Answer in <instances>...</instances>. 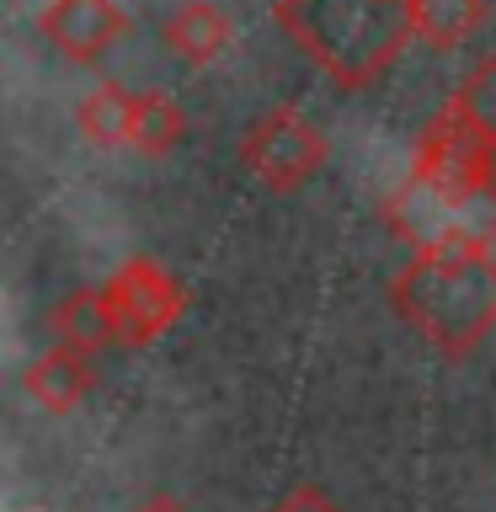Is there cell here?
Here are the masks:
<instances>
[{
	"mask_svg": "<svg viewBox=\"0 0 496 512\" xmlns=\"http://www.w3.org/2000/svg\"><path fill=\"white\" fill-rule=\"evenodd\" d=\"M326 155H331L326 134L299 107H272L240 134V166L267 192H294L304 182H315Z\"/></svg>",
	"mask_w": 496,
	"mask_h": 512,
	"instance_id": "3957f363",
	"label": "cell"
},
{
	"mask_svg": "<svg viewBox=\"0 0 496 512\" xmlns=\"http://www.w3.org/2000/svg\"><path fill=\"white\" fill-rule=\"evenodd\" d=\"M411 171H422V176H432V182H443L448 192L496 182V144L480 139L454 107H443L438 118L422 128V139H416Z\"/></svg>",
	"mask_w": 496,
	"mask_h": 512,
	"instance_id": "5b68a950",
	"label": "cell"
},
{
	"mask_svg": "<svg viewBox=\"0 0 496 512\" xmlns=\"http://www.w3.org/2000/svg\"><path fill=\"white\" fill-rule=\"evenodd\" d=\"M134 102L139 96H128L123 86H96L86 102H80V112H75L80 134H86L91 144H102V150L134 144Z\"/></svg>",
	"mask_w": 496,
	"mask_h": 512,
	"instance_id": "7c38bea8",
	"label": "cell"
},
{
	"mask_svg": "<svg viewBox=\"0 0 496 512\" xmlns=\"http://www.w3.org/2000/svg\"><path fill=\"white\" fill-rule=\"evenodd\" d=\"M128 27L134 22H128V11L118 0H54V6L38 16V32L75 64L102 59L112 43L128 38Z\"/></svg>",
	"mask_w": 496,
	"mask_h": 512,
	"instance_id": "8992f818",
	"label": "cell"
},
{
	"mask_svg": "<svg viewBox=\"0 0 496 512\" xmlns=\"http://www.w3.org/2000/svg\"><path fill=\"white\" fill-rule=\"evenodd\" d=\"M454 246L496 251V182L454 192Z\"/></svg>",
	"mask_w": 496,
	"mask_h": 512,
	"instance_id": "9a60e30c",
	"label": "cell"
},
{
	"mask_svg": "<svg viewBox=\"0 0 496 512\" xmlns=\"http://www.w3.org/2000/svg\"><path fill=\"white\" fill-rule=\"evenodd\" d=\"M272 22L342 91H368L416 43V0H278Z\"/></svg>",
	"mask_w": 496,
	"mask_h": 512,
	"instance_id": "6da1fadb",
	"label": "cell"
},
{
	"mask_svg": "<svg viewBox=\"0 0 496 512\" xmlns=\"http://www.w3.org/2000/svg\"><path fill=\"white\" fill-rule=\"evenodd\" d=\"M390 304L406 326L448 358L475 352L496 331V251L438 246L416 251L390 283Z\"/></svg>",
	"mask_w": 496,
	"mask_h": 512,
	"instance_id": "7a4b0ae2",
	"label": "cell"
},
{
	"mask_svg": "<svg viewBox=\"0 0 496 512\" xmlns=\"http://www.w3.org/2000/svg\"><path fill=\"white\" fill-rule=\"evenodd\" d=\"M187 134V112L171 102L166 91H139L134 102V150L139 155H171Z\"/></svg>",
	"mask_w": 496,
	"mask_h": 512,
	"instance_id": "4fadbf2b",
	"label": "cell"
},
{
	"mask_svg": "<svg viewBox=\"0 0 496 512\" xmlns=\"http://www.w3.org/2000/svg\"><path fill=\"white\" fill-rule=\"evenodd\" d=\"M134 512H187V507L176 502V496H150V502H139Z\"/></svg>",
	"mask_w": 496,
	"mask_h": 512,
	"instance_id": "e0dca14e",
	"label": "cell"
},
{
	"mask_svg": "<svg viewBox=\"0 0 496 512\" xmlns=\"http://www.w3.org/2000/svg\"><path fill=\"white\" fill-rule=\"evenodd\" d=\"M384 224L406 240L416 251H438V246H454V192L432 176L411 171L390 198H384Z\"/></svg>",
	"mask_w": 496,
	"mask_h": 512,
	"instance_id": "52a82bcc",
	"label": "cell"
},
{
	"mask_svg": "<svg viewBox=\"0 0 496 512\" xmlns=\"http://www.w3.org/2000/svg\"><path fill=\"white\" fill-rule=\"evenodd\" d=\"M278 512H336V507H331V502H326V496H320L315 486H304V491L288 496V502H283Z\"/></svg>",
	"mask_w": 496,
	"mask_h": 512,
	"instance_id": "2e32d148",
	"label": "cell"
},
{
	"mask_svg": "<svg viewBox=\"0 0 496 512\" xmlns=\"http://www.w3.org/2000/svg\"><path fill=\"white\" fill-rule=\"evenodd\" d=\"M102 288H107V304H112V320H118L123 347L160 342V336L182 320V304H187L182 283H176L160 262H150V256H128Z\"/></svg>",
	"mask_w": 496,
	"mask_h": 512,
	"instance_id": "277c9868",
	"label": "cell"
},
{
	"mask_svg": "<svg viewBox=\"0 0 496 512\" xmlns=\"http://www.w3.org/2000/svg\"><path fill=\"white\" fill-rule=\"evenodd\" d=\"M91 384H96L91 358H86V352H75V347H48L43 358H32L27 374H22L27 400L38 411H48V416H70L80 400L91 395Z\"/></svg>",
	"mask_w": 496,
	"mask_h": 512,
	"instance_id": "ba28073f",
	"label": "cell"
},
{
	"mask_svg": "<svg viewBox=\"0 0 496 512\" xmlns=\"http://www.w3.org/2000/svg\"><path fill=\"white\" fill-rule=\"evenodd\" d=\"M491 22V0H416V38L427 48H464Z\"/></svg>",
	"mask_w": 496,
	"mask_h": 512,
	"instance_id": "8fae6325",
	"label": "cell"
},
{
	"mask_svg": "<svg viewBox=\"0 0 496 512\" xmlns=\"http://www.w3.org/2000/svg\"><path fill=\"white\" fill-rule=\"evenodd\" d=\"M48 331H54L59 347H75V352H102L118 342V320H112V304H107V288H75L64 294L54 310H48Z\"/></svg>",
	"mask_w": 496,
	"mask_h": 512,
	"instance_id": "30bf717a",
	"label": "cell"
},
{
	"mask_svg": "<svg viewBox=\"0 0 496 512\" xmlns=\"http://www.w3.org/2000/svg\"><path fill=\"white\" fill-rule=\"evenodd\" d=\"M160 38H166V48L182 54L187 64H214V59H224V48L235 43V22L224 6H214V0H187V6H176L166 22H160Z\"/></svg>",
	"mask_w": 496,
	"mask_h": 512,
	"instance_id": "9c48e42d",
	"label": "cell"
},
{
	"mask_svg": "<svg viewBox=\"0 0 496 512\" xmlns=\"http://www.w3.org/2000/svg\"><path fill=\"white\" fill-rule=\"evenodd\" d=\"M448 107H454L486 144H496V54H486L459 80V91L448 96Z\"/></svg>",
	"mask_w": 496,
	"mask_h": 512,
	"instance_id": "5bb4252c",
	"label": "cell"
}]
</instances>
